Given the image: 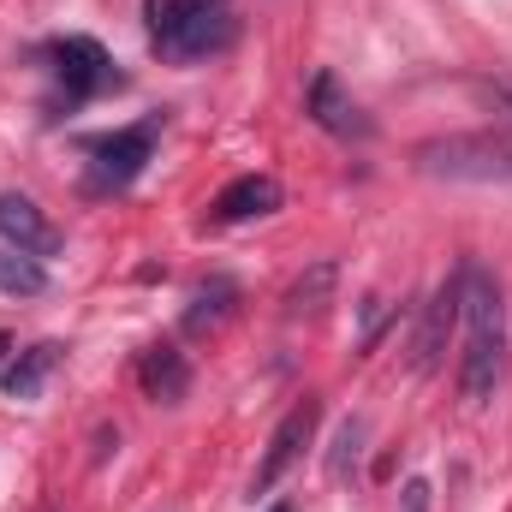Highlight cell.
<instances>
[{
  "label": "cell",
  "instance_id": "6da1fadb",
  "mask_svg": "<svg viewBox=\"0 0 512 512\" xmlns=\"http://www.w3.org/2000/svg\"><path fill=\"white\" fill-rule=\"evenodd\" d=\"M465 358H459V393L471 405H489L507 376V292L489 268L465 262Z\"/></svg>",
  "mask_w": 512,
  "mask_h": 512
},
{
  "label": "cell",
  "instance_id": "7a4b0ae2",
  "mask_svg": "<svg viewBox=\"0 0 512 512\" xmlns=\"http://www.w3.org/2000/svg\"><path fill=\"white\" fill-rule=\"evenodd\" d=\"M143 24H149V48L173 66L209 60L233 42V18L221 0H143Z\"/></svg>",
  "mask_w": 512,
  "mask_h": 512
},
{
  "label": "cell",
  "instance_id": "3957f363",
  "mask_svg": "<svg viewBox=\"0 0 512 512\" xmlns=\"http://www.w3.org/2000/svg\"><path fill=\"white\" fill-rule=\"evenodd\" d=\"M417 173L453 185H512V131H447L411 149Z\"/></svg>",
  "mask_w": 512,
  "mask_h": 512
},
{
  "label": "cell",
  "instance_id": "277c9868",
  "mask_svg": "<svg viewBox=\"0 0 512 512\" xmlns=\"http://www.w3.org/2000/svg\"><path fill=\"white\" fill-rule=\"evenodd\" d=\"M155 137H161V114H149V120H137V126H120V131H108V137H96V143H90V191L108 197V191L137 185V173H143L149 155H155Z\"/></svg>",
  "mask_w": 512,
  "mask_h": 512
},
{
  "label": "cell",
  "instance_id": "5b68a950",
  "mask_svg": "<svg viewBox=\"0 0 512 512\" xmlns=\"http://www.w3.org/2000/svg\"><path fill=\"white\" fill-rule=\"evenodd\" d=\"M48 60H54V84L66 90V108L96 102L102 90L120 84V72H114L108 48L96 36H60V42H48Z\"/></svg>",
  "mask_w": 512,
  "mask_h": 512
},
{
  "label": "cell",
  "instance_id": "8992f818",
  "mask_svg": "<svg viewBox=\"0 0 512 512\" xmlns=\"http://www.w3.org/2000/svg\"><path fill=\"white\" fill-rule=\"evenodd\" d=\"M316 423H322V399H298L280 423H274V435H268V447H262V459H256V477H251V495H268L298 459H304V447H310V435H316Z\"/></svg>",
  "mask_w": 512,
  "mask_h": 512
},
{
  "label": "cell",
  "instance_id": "52a82bcc",
  "mask_svg": "<svg viewBox=\"0 0 512 512\" xmlns=\"http://www.w3.org/2000/svg\"><path fill=\"white\" fill-rule=\"evenodd\" d=\"M0 245H12V251H24V256H54L66 239H60V227L30 197L0 191Z\"/></svg>",
  "mask_w": 512,
  "mask_h": 512
},
{
  "label": "cell",
  "instance_id": "ba28073f",
  "mask_svg": "<svg viewBox=\"0 0 512 512\" xmlns=\"http://www.w3.org/2000/svg\"><path fill=\"white\" fill-rule=\"evenodd\" d=\"M304 114L328 131V137H370L364 108L352 102V90H346L334 72H316V78H310V90H304Z\"/></svg>",
  "mask_w": 512,
  "mask_h": 512
},
{
  "label": "cell",
  "instance_id": "9c48e42d",
  "mask_svg": "<svg viewBox=\"0 0 512 512\" xmlns=\"http://www.w3.org/2000/svg\"><path fill=\"white\" fill-rule=\"evenodd\" d=\"M280 179L274 173H239L233 185H221V197L209 203V221L215 227H239V221H262V215H274L280 209Z\"/></svg>",
  "mask_w": 512,
  "mask_h": 512
},
{
  "label": "cell",
  "instance_id": "30bf717a",
  "mask_svg": "<svg viewBox=\"0 0 512 512\" xmlns=\"http://www.w3.org/2000/svg\"><path fill=\"white\" fill-rule=\"evenodd\" d=\"M459 310H465V268H459L447 286H435V298H429V310H423V328H417V370H435V364H441L447 334L459 328Z\"/></svg>",
  "mask_w": 512,
  "mask_h": 512
},
{
  "label": "cell",
  "instance_id": "8fae6325",
  "mask_svg": "<svg viewBox=\"0 0 512 512\" xmlns=\"http://www.w3.org/2000/svg\"><path fill=\"white\" fill-rule=\"evenodd\" d=\"M137 387H143V399H155V405H179V399L191 393V364H185V352L167 346V340L143 346V352H137Z\"/></svg>",
  "mask_w": 512,
  "mask_h": 512
},
{
  "label": "cell",
  "instance_id": "7c38bea8",
  "mask_svg": "<svg viewBox=\"0 0 512 512\" xmlns=\"http://www.w3.org/2000/svg\"><path fill=\"white\" fill-rule=\"evenodd\" d=\"M54 364H60V346H54V340H42V346H24V352L6 364L0 387H6L12 399H36V393H42V382L54 376Z\"/></svg>",
  "mask_w": 512,
  "mask_h": 512
},
{
  "label": "cell",
  "instance_id": "4fadbf2b",
  "mask_svg": "<svg viewBox=\"0 0 512 512\" xmlns=\"http://www.w3.org/2000/svg\"><path fill=\"white\" fill-rule=\"evenodd\" d=\"M233 298H239V286L233 280H209V286H197V298H191V310H185V334H203V328H221L227 316H233Z\"/></svg>",
  "mask_w": 512,
  "mask_h": 512
},
{
  "label": "cell",
  "instance_id": "5bb4252c",
  "mask_svg": "<svg viewBox=\"0 0 512 512\" xmlns=\"http://www.w3.org/2000/svg\"><path fill=\"white\" fill-rule=\"evenodd\" d=\"M0 292H12V298H42V292H48L42 256H24V251H12V245H0Z\"/></svg>",
  "mask_w": 512,
  "mask_h": 512
},
{
  "label": "cell",
  "instance_id": "9a60e30c",
  "mask_svg": "<svg viewBox=\"0 0 512 512\" xmlns=\"http://www.w3.org/2000/svg\"><path fill=\"white\" fill-rule=\"evenodd\" d=\"M328 292H334V262H316L292 292H286V316L298 322V316H316L322 304H328Z\"/></svg>",
  "mask_w": 512,
  "mask_h": 512
},
{
  "label": "cell",
  "instance_id": "2e32d148",
  "mask_svg": "<svg viewBox=\"0 0 512 512\" xmlns=\"http://www.w3.org/2000/svg\"><path fill=\"white\" fill-rule=\"evenodd\" d=\"M429 495H435V489H429L423 477H411V483L399 489V512H429Z\"/></svg>",
  "mask_w": 512,
  "mask_h": 512
},
{
  "label": "cell",
  "instance_id": "e0dca14e",
  "mask_svg": "<svg viewBox=\"0 0 512 512\" xmlns=\"http://www.w3.org/2000/svg\"><path fill=\"white\" fill-rule=\"evenodd\" d=\"M489 90H495V102H507V108H512V78H495Z\"/></svg>",
  "mask_w": 512,
  "mask_h": 512
},
{
  "label": "cell",
  "instance_id": "ac0fdd59",
  "mask_svg": "<svg viewBox=\"0 0 512 512\" xmlns=\"http://www.w3.org/2000/svg\"><path fill=\"white\" fill-rule=\"evenodd\" d=\"M6 352H12V334H0V358H6Z\"/></svg>",
  "mask_w": 512,
  "mask_h": 512
},
{
  "label": "cell",
  "instance_id": "d6986e66",
  "mask_svg": "<svg viewBox=\"0 0 512 512\" xmlns=\"http://www.w3.org/2000/svg\"><path fill=\"white\" fill-rule=\"evenodd\" d=\"M274 512H292V507H274Z\"/></svg>",
  "mask_w": 512,
  "mask_h": 512
}]
</instances>
